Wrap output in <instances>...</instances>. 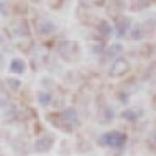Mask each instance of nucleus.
<instances>
[{
  "label": "nucleus",
  "instance_id": "obj_1",
  "mask_svg": "<svg viewBox=\"0 0 156 156\" xmlns=\"http://www.w3.org/2000/svg\"><path fill=\"white\" fill-rule=\"evenodd\" d=\"M101 140H103V144H106L109 147H122L126 140V136L119 133V131H111V133H106L103 136Z\"/></svg>",
  "mask_w": 156,
  "mask_h": 156
},
{
  "label": "nucleus",
  "instance_id": "obj_2",
  "mask_svg": "<svg viewBox=\"0 0 156 156\" xmlns=\"http://www.w3.org/2000/svg\"><path fill=\"white\" fill-rule=\"evenodd\" d=\"M129 70V64H128V61L126 59H117L112 66H111V69H109V75H112V76H120V75H123V73H126Z\"/></svg>",
  "mask_w": 156,
  "mask_h": 156
},
{
  "label": "nucleus",
  "instance_id": "obj_3",
  "mask_svg": "<svg viewBox=\"0 0 156 156\" xmlns=\"http://www.w3.org/2000/svg\"><path fill=\"white\" fill-rule=\"evenodd\" d=\"M50 147H51V139H48V137L36 140V145H34L36 151H42V150H48Z\"/></svg>",
  "mask_w": 156,
  "mask_h": 156
},
{
  "label": "nucleus",
  "instance_id": "obj_4",
  "mask_svg": "<svg viewBox=\"0 0 156 156\" xmlns=\"http://www.w3.org/2000/svg\"><path fill=\"white\" fill-rule=\"evenodd\" d=\"M11 72H23V69H25V62L22 61V59H14L11 62Z\"/></svg>",
  "mask_w": 156,
  "mask_h": 156
},
{
  "label": "nucleus",
  "instance_id": "obj_5",
  "mask_svg": "<svg viewBox=\"0 0 156 156\" xmlns=\"http://www.w3.org/2000/svg\"><path fill=\"white\" fill-rule=\"evenodd\" d=\"M51 100V95L48 92L45 94H39V101H41V105H48V101Z\"/></svg>",
  "mask_w": 156,
  "mask_h": 156
},
{
  "label": "nucleus",
  "instance_id": "obj_6",
  "mask_svg": "<svg viewBox=\"0 0 156 156\" xmlns=\"http://www.w3.org/2000/svg\"><path fill=\"white\" fill-rule=\"evenodd\" d=\"M100 31H101L103 34H106V36H108V34L111 33V27H109V23H108V22H101V23H100Z\"/></svg>",
  "mask_w": 156,
  "mask_h": 156
},
{
  "label": "nucleus",
  "instance_id": "obj_7",
  "mask_svg": "<svg viewBox=\"0 0 156 156\" xmlns=\"http://www.w3.org/2000/svg\"><path fill=\"white\" fill-rule=\"evenodd\" d=\"M126 28H128V20H126V19H125L123 22H120L119 25H117V30H119V34H120V36L126 31Z\"/></svg>",
  "mask_w": 156,
  "mask_h": 156
},
{
  "label": "nucleus",
  "instance_id": "obj_8",
  "mask_svg": "<svg viewBox=\"0 0 156 156\" xmlns=\"http://www.w3.org/2000/svg\"><path fill=\"white\" fill-rule=\"evenodd\" d=\"M8 84L12 87V90H16V89L20 86V81H19V80H11V78H9V80H8Z\"/></svg>",
  "mask_w": 156,
  "mask_h": 156
},
{
  "label": "nucleus",
  "instance_id": "obj_9",
  "mask_svg": "<svg viewBox=\"0 0 156 156\" xmlns=\"http://www.w3.org/2000/svg\"><path fill=\"white\" fill-rule=\"evenodd\" d=\"M2 64H3V58H2V55H0V67H2Z\"/></svg>",
  "mask_w": 156,
  "mask_h": 156
}]
</instances>
